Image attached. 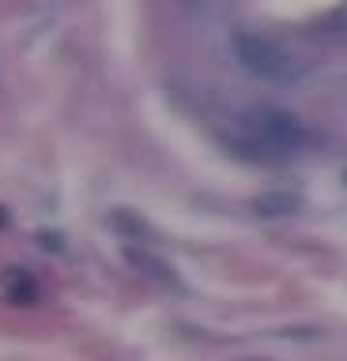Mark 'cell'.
Wrapping results in <instances>:
<instances>
[{
	"label": "cell",
	"mask_w": 347,
	"mask_h": 361,
	"mask_svg": "<svg viewBox=\"0 0 347 361\" xmlns=\"http://www.w3.org/2000/svg\"><path fill=\"white\" fill-rule=\"evenodd\" d=\"M4 293H8V301H12V305H35L38 286L30 282V275H23V271H8Z\"/></svg>",
	"instance_id": "cell-4"
},
{
	"label": "cell",
	"mask_w": 347,
	"mask_h": 361,
	"mask_svg": "<svg viewBox=\"0 0 347 361\" xmlns=\"http://www.w3.org/2000/svg\"><path fill=\"white\" fill-rule=\"evenodd\" d=\"M230 147L253 162H279L313 143L306 121L279 106H245L230 117Z\"/></svg>",
	"instance_id": "cell-1"
},
{
	"label": "cell",
	"mask_w": 347,
	"mask_h": 361,
	"mask_svg": "<svg viewBox=\"0 0 347 361\" xmlns=\"http://www.w3.org/2000/svg\"><path fill=\"white\" fill-rule=\"evenodd\" d=\"M0 226H4V214H0Z\"/></svg>",
	"instance_id": "cell-7"
},
{
	"label": "cell",
	"mask_w": 347,
	"mask_h": 361,
	"mask_svg": "<svg viewBox=\"0 0 347 361\" xmlns=\"http://www.w3.org/2000/svg\"><path fill=\"white\" fill-rule=\"evenodd\" d=\"M185 4H200V0H185Z\"/></svg>",
	"instance_id": "cell-6"
},
{
	"label": "cell",
	"mask_w": 347,
	"mask_h": 361,
	"mask_svg": "<svg viewBox=\"0 0 347 361\" xmlns=\"http://www.w3.org/2000/svg\"><path fill=\"white\" fill-rule=\"evenodd\" d=\"M230 53L238 61V68H245L257 79H264V83H298L306 75V61H298L279 42L264 38V34H253V30H234Z\"/></svg>",
	"instance_id": "cell-2"
},
{
	"label": "cell",
	"mask_w": 347,
	"mask_h": 361,
	"mask_svg": "<svg viewBox=\"0 0 347 361\" xmlns=\"http://www.w3.org/2000/svg\"><path fill=\"white\" fill-rule=\"evenodd\" d=\"M238 361H268V357H238Z\"/></svg>",
	"instance_id": "cell-5"
},
{
	"label": "cell",
	"mask_w": 347,
	"mask_h": 361,
	"mask_svg": "<svg viewBox=\"0 0 347 361\" xmlns=\"http://www.w3.org/2000/svg\"><path fill=\"white\" fill-rule=\"evenodd\" d=\"M302 207L298 192H261L253 200V211L264 214V219H283V214H295Z\"/></svg>",
	"instance_id": "cell-3"
}]
</instances>
